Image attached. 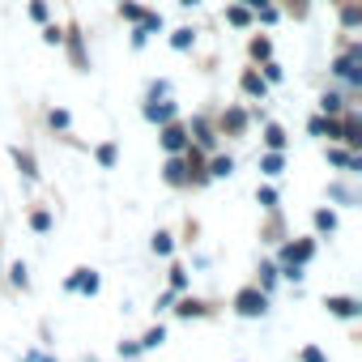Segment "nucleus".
I'll use <instances>...</instances> for the list:
<instances>
[{
    "mask_svg": "<svg viewBox=\"0 0 362 362\" xmlns=\"http://www.w3.org/2000/svg\"><path fill=\"white\" fill-rule=\"evenodd\" d=\"M226 18H230V22H235V26H247V9H239V5H235V9H230V13H226Z\"/></svg>",
    "mask_w": 362,
    "mask_h": 362,
    "instance_id": "2eb2a0df",
    "label": "nucleus"
},
{
    "mask_svg": "<svg viewBox=\"0 0 362 362\" xmlns=\"http://www.w3.org/2000/svg\"><path fill=\"white\" fill-rule=\"evenodd\" d=\"M341 103H345L341 94H324V98H320V107H324L328 115H337V111H341Z\"/></svg>",
    "mask_w": 362,
    "mask_h": 362,
    "instance_id": "0eeeda50",
    "label": "nucleus"
},
{
    "mask_svg": "<svg viewBox=\"0 0 362 362\" xmlns=\"http://www.w3.org/2000/svg\"><path fill=\"white\" fill-rule=\"evenodd\" d=\"M235 307H239V315H264V294L260 290H239Z\"/></svg>",
    "mask_w": 362,
    "mask_h": 362,
    "instance_id": "f257e3e1",
    "label": "nucleus"
},
{
    "mask_svg": "<svg viewBox=\"0 0 362 362\" xmlns=\"http://www.w3.org/2000/svg\"><path fill=\"white\" fill-rule=\"evenodd\" d=\"M153 252L166 256V252H170V235H158V239H153Z\"/></svg>",
    "mask_w": 362,
    "mask_h": 362,
    "instance_id": "a211bd4d",
    "label": "nucleus"
},
{
    "mask_svg": "<svg viewBox=\"0 0 362 362\" xmlns=\"http://www.w3.org/2000/svg\"><path fill=\"white\" fill-rule=\"evenodd\" d=\"M170 43H175L179 52H188V47H192V30H175V39H170Z\"/></svg>",
    "mask_w": 362,
    "mask_h": 362,
    "instance_id": "9d476101",
    "label": "nucleus"
},
{
    "mask_svg": "<svg viewBox=\"0 0 362 362\" xmlns=\"http://www.w3.org/2000/svg\"><path fill=\"white\" fill-rule=\"evenodd\" d=\"M184 141H188V136H184V128H175V124L162 132V145H166L170 153H179V149H184Z\"/></svg>",
    "mask_w": 362,
    "mask_h": 362,
    "instance_id": "7ed1b4c3",
    "label": "nucleus"
},
{
    "mask_svg": "<svg viewBox=\"0 0 362 362\" xmlns=\"http://www.w3.org/2000/svg\"><path fill=\"white\" fill-rule=\"evenodd\" d=\"M303 362H324V358H320V349H303Z\"/></svg>",
    "mask_w": 362,
    "mask_h": 362,
    "instance_id": "bb28decb",
    "label": "nucleus"
},
{
    "mask_svg": "<svg viewBox=\"0 0 362 362\" xmlns=\"http://www.w3.org/2000/svg\"><path fill=\"white\" fill-rule=\"evenodd\" d=\"M145 115L158 119V124H170V119H175V107H170V103H166V107H145Z\"/></svg>",
    "mask_w": 362,
    "mask_h": 362,
    "instance_id": "39448f33",
    "label": "nucleus"
},
{
    "mask_svg": "<svg viewBox=\"0 0 362 362\" xmlns=\"http://www.w3.org/2000/svg\"><path fill=\"white\" fill-rule=\"evenodd\" d=\"M264 77L269 81H281V64H264Z\"/></svg>",
    "mask_w": 362,
    "mask_h": 362,
    "instance_id": "393cba45",
    "label": "nucleus"
},
{
    "mask_svg": "<svg viewBox=\"0 0 362 362\" xmlns=\"http://www.w3.org/2000/svg\"><path fill=\"white\" fill-rule=\"evenodd\" d=\"M328 311L332 315H358V303L354 298H328Z\"/></svg>",
    "mask_w": 362,
    "mask_h": 362,
    "instance_id": "20e7f679",
    "label": "nucleus"
},
{
    "mask_svg": "<svg viewBox=\"0 0 362 362\" xmlns=\"http://www.w3.org/2000/svg\"><path fill=\"white\" fill-rule=\"evenodd\" d=\"M341 22H345V26H349V30H354V26H358V22H362V13H358V9H354V5H349V9H345V13H341Z\"/></svg>",
    "mask_w": 362,
    "mask_h": 362,
    "instance_id": "ddd939ff",
    "label": "nucleus"
},
{
    "mask_svg": "<svg viewBox=\"0 0 362 362\" xmlns=\"http://www.w3.org/2000/svg\"><path fill=\"white\" fill-rule=\"evenodd\" d=\"M332 226H337V218H332L328 209H320V214H315V230H332Z\"/></svg>",
    "mask_w": 362,
    "mask_h": 362,
    "instance_id": "1a4fd4ad",
    "label": "nucleus"
},
{
    "mask_svg": "<svg viewBox=\"0 0 362 362\" xmlns=\"http://www.w3.org/2000/svg\"><path fill=\"white\" fill-rule=\"evenodd\" d=\"M166 179H170V184H184V166L170 162V166H166Z\"/></svg>",
    "mask_w": 362,
    "mask_h": 362,
    "instance_id": "f8f14e48",
    "label": "nucleus"
},
{
    "mask_svg": "<svg viewBox=\"0 0 362 362\" xmlns=\"http://www.w3.org/2000/svg\"><path fill=\"white\" fill-rule=\"evenodd\" d=\"M269 145H273V149H281V145H286V136H281V128H269Z\"/></svg>",
    "mask_w": 362,
    "mask_h": 362,
    "instance_id": "412c9836",
    "label": "nucleus"
},
{
    "mask_svg": "<svg viewBox=\"0 0 362 362\" xmlns=\"http://www.w3.org/2000/svg\"><path fill=\"white\" fill-rule=\"evenodd\" d=\"M179 5H201V0H179Z\"/></svg>",
    "mask_w": 362,
    "mask_h": 362,
    "instance_id": "cd10ccee",
    "label": "nucleus"
},
{
    "mask_svg": "<svg viewBox=\"0 0 362 362\" xmlns=\"http://www.w3.org/2000/svg\"><path fill=\"white\" fill-rule=\"evenodd\" d=\"M43 39H47V43H60L64 35H60V26H47V30H43Z\"/></svg>",
    "mask_w": 362,
    "mask_h": 362,
    "instance_id": "b1692460",
    "label": "nucleus"
},
{
    "mask_svg": "<svg viewBox=\"0 0 362 362\" xmlns=\"http://www.w3.org/2000/svg\"><path fill=\"white\" fill-rule=\"evenodd\" d=\"M337 73H341L349 86H362V73H358V47H349V52L337 60Z\"/></svg>",
    "mask_w": 362,
    "mask_h": 362,
    "instance_id": "f03ea898",
    "label": "nucleus"
},
{
    "mask_svg": "<svg viewBox=\"0 0 362 362\" xmlns=\"http://www.w3.org/2000/svg\"><path fill=\"white\" fill-rule=\"evenodd\" d=\"M243 90H247L252 98H264V81H260L256 73H247V77H243Z\"/></svg>",
    "mask_w": 362,
    "mask_h": 362,
    "instance_id": "423d86ee",
    "label": "nucleus"
},
{
    "mask_svg": "<svg viewBox=\"0 0 362 362\" xmlns=\"http://www.w3.org/2000/svg\"><path fill=\"white\" fill-rule=\"evenodd\" d=\"M98 162L111 166V162H115V145H103V149H98Z\"/></svg>",
    "mask_w": 362,
    "mask_h": 362,
    "instance_id": "dca6fc26",
    "label": "nucleus"
},
{
    "mask_svg": "<svg viewBox=\"0 0 362 362\" xmlns=\"http://www.w3.org/2000/svg\"><path fill=\"white\" fill-rule=\"evenodd\" d=\"M30 13H35V22H47V5H43V0H35Z\"/></svg>",
    "mask_w": 362,
    "mask_h": 362,
    "instance_id": "6ab92c4d",
    "label": "nucleus"
},
{
    "mask_svg": "<svg viewBox=\"0 0 362 362\" xmlns=\"http://www.w3.org/2000/svg\"><path fill=\"white\" fill-rule=\"evenodd\" d=\"M264 170H269V175H281V158H277V153H269V158H264Z\"/></svg>",
    "mask_w": 362,
    "mask_h": 362,
    "instance_id": "f3484780",
    "label": "nucleus"
},
{
    "mask_svg": "<svg viewBox=\"0 0 362 362\" xmlns=\"http://www.w3.org/2000/svg\"><path fill=\"white\" fill-rule=\"evenodd\" d=\"M30 226H35V230H47V226H52V218H47V214H35V218H30Z\"/></svg>",
    "mask_w": 362,
    "mask_h": 362,
    "instance_id": "4be33fe9",
    "label": "nucleus"
},
{
    "mask_svg": "<svg viewBox=\"0 0 362 362\" xmlns=\"http://www.w3.org/2000/svg\"><path fill=\"white\" fill-rule=\"evenodd\" d=\"M230 170H235V162H230V158H218V162H214V170H209V175H218V179H222V175H230Z\"/></svg>",
    "mask_w": 362,
    "mask_h": 362,
    "instance_id": "9b49d317",
    "label": "nucleus"
},
{
    "mask_svg": "<svg viewBox=\"0 0 362 362\" xmlns=\"http://www.w3.org/2000/svg\"><path fill=\"white\" fill-rule=\"evenodd\" d=\"M226 124H230V128H243V124H247V115H243V111H230V115H226Z\"/></svg>",
    "mask_w": 362,
    "mask_h": 362,
    "instance_id": "aec40b11",
    "label": "nucleus"
},
{
    "mask_svg": "<svg viewBox=\"0 0 362 362\" xmlns=\"http://www.w3.org/2000/svg\"><path fill=\"white\" fill-rule=\"evenodd\" d=\"M18 166L26 170V179H35V175H39V170H35V158H30V153H22V149H18Z\"/></svg>",
    "mask_w": 362,
    "mask_h": 362,
    "instance_id": "6e6552de",
    "label": "nucleus"
},
{
    "mask_svg": "<svg viewBox=\"0 0 362 362\" xmlns=\"http://www.w3.org/2000/svg\"><path fill=\"white\" fill-rule=\"evenodd\" d=\"M162 337H166V332H162V328H153V332H149V337H145L141 345H149V349H153V345H162Z\"/></svg>",
    "mask_w": 362,
    "mask_h": 362,
    "instance_id": "5701e85b",
    "label": "nucleus"
},
{
    "mask_svg": "<svg viewBox=\"0 0 362 362\" xmlns=\"http://www.w3.org/2000/svg\"><path fill=\"white\" fill-rule=\"evenodd\" d=\"M260 205H269V209H273V205H277V192H273V188H264V192H260Z\"/></svg>",
    "mask_w": 362,
    "mask_h": 362,
    "instance_id": "a878e982",
    "label": "nucleus"
},
{
    "mask_svg": "<svg viewBox=\"0 0 362 362\" xmlns=\"http://www.w3.org/2000/svg\"><path fill=\"white\" fill-rule=\"evenodd\" d=\"M252 56H256V60H269V39H256V43H252Z\"/></svg>",
    "mask_w": 362,
    "mask_h": 362,
    "instance_id": "4468645a",
    "label": "nucleus"
}]
</instances>
